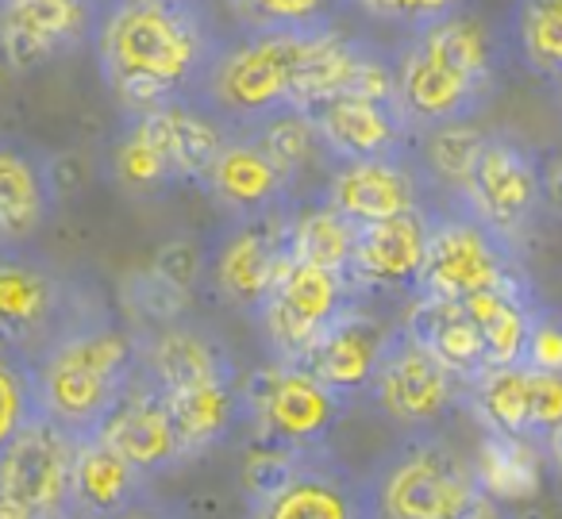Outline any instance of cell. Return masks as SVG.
Wrapping results in <instances>:
<instances>
[{
	"instance_id": "d6a6232c",
	"label": "cell",
	"mask_w": 562,
	"mask_h": 519,
	"mask_svg": "<svg viewBox=\"0 0 562 519\" xmlns=\"http://www.w3.org/2000/svg\"><path fill=\"white\" fill-rule=\"evenodd\" d=\"M513 40L528 70L543 78L562 74V0H516Z\"/></svg>"
},
{
	"instance_id": "7c38bea8",
	"label": "cell",
	"mask_w": 562,
	"mask_h": 519,
	"mask_svg": "<svg viewBox=\"0 0 562 519\" xmlns=\"http://www.w3.org/2000/svg\"><path fill=\"white\" fill-rule=\"evenodd\" d=\"M459 201L493 235L516 242L543 204V166L513 135H485Z\"/></svg>"
},
{
	"instance_id": "44dd1931",
	"label": "cell",
	"mask_w": 562,
	"mask_h": 519,
	"mask_svg": "<svg viewBox=\"0 0 562 519\" xmlns=\"http://www.w3.org/2000/svg\"><path fill=\"white\" fill-rule=\"evenodd\" d=\"M428 232L431 212L416 208L405 216L378 219V224H359L355 235V258H351V281L359 293L367 289H405L416 296L428 258Z\"/></svg>"
},
{
	"instance_id": "836d02e7",
	"label": "cell",
	"mask_w": 562,
	"mask_h": 519,
	"mask_svg": "<svg viewBox=\"0 0 562 519\" xmlns=\"http://www.w3.org/2000/svg\"><path fill=\"white\" fill-rule=\"evenodd\" d=\"M109 170H112V181L132 196H158L178 185L173 173L166 170V162L158 158V150L132 127V120H124L116 139H112Z\"/></svg>"
},
{
	"instance_id": "d6986e66",
	"label": "cell",
	"mask_w": 562,
	"mask_h": 519,
	"mask_svg": "<svg viewBox=\"0 0 562 519\" xmlns=\"http://www.w3.org/2000/svg\"><path fill=\"white\" fill-rule=\"evenodd\" d=\"M139 373L162 393L178 388L216 385V381H243L235 354L212 327L196 319H170L139 331Z\"/></svg>"
},
{
	"instance_id": "5bb4252c",
	"label": "cell",
	"mask_w": 562,
	"mask_h": 519,
	"mask_svg": "<svg viewBox=\"0 0 562 519\" xmlns=\"http://www.w3.org/2000/svg\"><path fill=\"white\" fill-rule=\"evenodd\" d=\"M493 89H497V81L474 78L416 35H408V43L397 55V104L408 116V124L416 127V135L474 120L490 104Z\"/></svg>"
},
{
	"instance_id": "d590c367",
	"label": "cell",
	"mask_w": 562,
	"mask_h": 519,
	"mask_svg": "<svg viewBox=\"0 0 562 519\" xmlns=\"http://www.w3.org/2000/svg\"><path fill=\"white\" fill-rule=\"evenodd\" d=\"M35 416H40V400H35L32 362L0 347V447L16 439Z\"/></svg>"
},
{
	"instance_id": "e575fe53",
	"label": "cell",
	"mask_w": 562,
	"mask_h": 519,
	"mask_svg": "<svg viewBox=\"0 0 562 519\" xmlns=\"http://www.w3.org/2000/svg\"><path fill=\"white\" fill-rule=\"evenodd\" d=\"M250 135H255V139L270 150V158L281 166V170H285V178H290L293 185H297L301 173L313 166V158L324 155L321 135H316L313 120H308L301 109L278 112V116L266 120V124L255 127ZM324 158H328V155H324Z\"/></svg>"
},
{
	"instance_id": "3957f363",
	"label": "cell",
	"mask_w": 562,
	"mask_h": 519,
	"mask_svg": "<svg viewBox=\"0 0 562 519\" xmlns=\"http://www.w3.org/2000/svg\"><path fill=\"white\" fill-rule=\"evenodd\" d=\"M104 301L89 281L66 273L55 258L24 247H0V347L35 362L66 331L101 316Z\"/></svg>"
},
{
	"instance_id": "ac0fdd59",
	"label": "cell",
	"mask_w": 562,
	"mask_h": 519,
	"mask_svg": "<svg viewBox=\"0 0 562 519\" xmlns=\"http://www.w3.org/2000/svg\"><path fill=\"white\" fill-rule=\"evenodd\" d=\"M204 193L227 219H266L278 212H293L297 204V185L250 132L227 135L204 178Z\"/></svg>"
},
{
	"instance_id": "83f0119b",
	"label": "cell",
	"mask_w": 562,
	"mask_h": 519,
	"mask_svg": "<svg viewBox=\"0 0 562 519\" xmlns=\"http://www.w3.org/2000/svg\"><path fill=\"white\" fill-rule=\"evenodd\" d=\"M467 312L474 316L477 331L485 339L490 365H520L528 350L531 319H536V296L528 285H501L485 293L467 296Z\"/></svg>"
},
{
	"instance_id": "ab89813d",
	"label": "cell",
	"mask_w": 562,
	"mask_h": 519,
	"mask_svg": "<svg viewBox=\"0 0 562 519\" xmlns=\"http://www.w3.org/2000/svg\"><path fill=\"white\" fill-rule=\"evenodd\" d=\"M112 519H189L181 508H173V504H166V500H155V496H143V500H135V504H127L120 516H112Z\"/></svg>"
},
{
	"instance_id": "5b68a950",
	"label": "cell",
	"mask_w": 562,
	"mask_h": 519,
	"mask_svg": "<svg viewBox=\"0 0 562 519\" xmlns=\"http://www.w3.org/2000/svg\"><path fill=\"white\" fill-rule=\"evenodd\" d=\"M367 485L378 519H462L482 496L474 462L436 431H408Z\"/></svg>"
},
{
	"instance_id": "ee69618b",
	"label": "cell",
	"mask_w": 562,
	"mask_h": 519,
	"mask_svg": "<svg viewBox=\"0 0 562 519\" xmlns=\"http://www.w3.org/2000/svg\"><path fill=\"white\" fill-rule=\"evenodd\" d=\"M554 81V101H559V112H562V74L559 78H551Z\"/></svg>"
},
{
	"instance_id": "4316f807",
	"label": "cell",
	"mask_w": 562,
	"mask_h": 519,
	"mask_svg": "<svg viewBox=\"0 0 562 519\" xmlns=\"http://www.w3.org/2000/svg\"><path fill=\"white\" fill-rule=\"evenodd\" d=\"M166 404H170L173 427H178L181 439V462H196L209 450H216L247 419L243 381L178 388V393H166Z\"/></svg>"
},
{
	"instance_id": "e0dca14e",
	"label": "cell",
	"mask_w": 562,
	"mask_h": 519,
	"mask_svg": "<svg viewBox=\"0 0 562 519\" xmlns=\"http://www.w3.org/2000/svg\"><path fill=\"white\" fill-rule=\"evenodd\" d=\"M63 204L58 158L27 135L0 132V247L32 242Z\"/></svg>"
},
{
	"instance_id": "277c9868",
	"label": "cell",
	"mask_w": 562,
	"mask_h": 519,
	"mask_svg": "<svg viewBox=\"0 0 562 519\" xmlns=\"http://www.w3.org/2000/svg\"><path fill=\"white\" fill-rule=\"evenodd\" d=\"M305 35L235 32L220 43L196 104L209 109L227 132H255L278 112L297 109L293 70Z\"/></svg>"
},
{
	"instance_id": "60d3db41",
	"label": "cell",
	"mask_w": 562,
	"mask_h": 519,
	"mask_svg": "<svg viewBox=\"0 0 562 519\" xmlns=\"http://www.w3.org/2000/svg\"><path fill=\"white\" fill-rule=\"evenodd\" d=\"M543 204L562 216V150L551 158V166L543 170Z\"/></svg>"
},
{
	"instance_id": "9c48e42d",
	"label": "cell",
	"mask_w": 562,
	"mask_h": 519,
	"mask_svg": "<svg viewBox=\"0 0 562 519\" xmlns=\"http://www.w3.org/2000/svg\"><path fill=\"white\" fill-rule=\"evenodd\" d=\"M367 396L405 431H436L459 404H467V381L447 370L405 327H393Z\"/></svg>"
},
{
	"instance_id": "f1b7e54d",
	"label": "cell",
	"mask_w": 562,
	"mask_h": 519,
	"mask_svg": "<svg viewBox=\"0 0 562 519\" xmlns=\"http://www.w3.org/2000/svg\"><path fill=\"white\" fill-rule=\"evenodd\" d=\"M477 485L497 500H528L539 493V442L485 431L474 454Z\"/></svg>"
},
{
	"instance_id": "8fae6325",
	"label": "cell",
	"mask_w": 562,
	"mask_h": 519,
	"mask_svg": "<svg viewBox=\"0 0 562 519\" xmlns=\"http://www.w3.org/2000/svg\"><path fill=\"white\" fill-rule=\"evenodd\" d=\"M290 216L278 212L266 219H227L224 235L209 242V273L204 285L220 304L255 316L270 296L278 273L290 262Z\"/></svg>"
},
{
	"instance_id": "74e56055",
	"label": "cell",
	"mask_w": 562,
	"mask_h": 519,
	"mask_svg": "<svg viewBox=\"0 0 562 519\" xmlns=\"http://www.w3.org/2000/svg\"><path fill=\"white\" fill-rule=\"evenodd\" d=\"M150 273H158L178 293L193 296L204 285V273H209V242L193 239V235H178V239H170L155 255Z\"/></svg>"
},
{
	"instance_id": "b9f144b4",
	"label": "cell",
	"mask_w": 562,
	"mask_h": 519,
	"mask_svg": "<svg viewBox=\"0 0 562 519\" xmlns=\"http://www.w3.org/2000/svg\"><path fill=\"white\" fill-rule=\"evenodd\" d=\"M547 454H551V462H554V470H559L562 473V427H559V431H554L551 435V439H547Z\"/></svg>"
},
{
	"instance_id": "cb8c5ba5",
	"label": "cell",
	"mask_w": 562,
	"mask_h": 519,
	"mask_svg": "<svg viewBox=\"0 0 562 519\" xmlns=\"http://www.w3.org/2000/svg\"><path fill=\"white\" fill-rule=\"evenodd\" d=\"M390 331L393 327H382L374 316H367L359 304H351V308L324 331V339L308 350L301 365H308L324 385L344 393L347 400L367 396L378 362H382V350H385V342H390Z\"/></svg>"
},
{
	"instance_id": "7402d4cb",
	"label": "cell",
	"mask_w": 562,
	"mask_h": 519,
	"mask_svg": "<svg viewBox=\"0 0 562 519\" xmlns=\"http://www.w3.org/2000/svg\"><path fill=\"white\" fill-rule=\"evenodd\" d=\"M124 120H132L135 132L158 150V158L166 162V170L173 173L178 185H204L220 147L232 135L196 101L162 104V109L147 112H124Z\"/></svg>"
},
{
	"instance_id": "8992f818",
	"label": "cell",
	"mask_w": 562,
	"mask_h": 519,
	"mask_svg": "<svg viewBox=\"0 0 562 519\" xmlns=\"http://www.w3.org/2000/svg\"><path fill=\"white\" fill-rule=\"evenodd\" d=\"M247 424L262 447L281 450H321L328 447L331 431L344 411L351 408L344 393L324 385L301 362H270L243 381Z\"/></svg>"
},
{
	"instance_id": "d4e9b609",
	"label": "cell",
	"mask_w": 562,
	"mask_h": 519,
	"mask_svg": "<svg viewBox=\"0 0 562 519\" xmlns=\"http://www.w3.org/2000/svg\"><path fill=\"white\" fill-rule=\"evenodd\" d=\"M150 493V477L132 465L104 435L78 439L74 454V516L78 519H112L127 504Z\"/></svg>"
},
{
	"instance_id": "1f68e13d",
	"label": "cell",
	"mask_w": 562,
	"mask_h": 519,
	"mask_svg": "<svg viewBox=\"0 0 562 519\" xmlns=\"http://www.w3.org/2000/svg\"><path fill=\"white\" fill-rule=\"evenodd\" d=\"M485 143V132L474 127V120L462 124H443L420 132V170L424 178H431L436 185H447L451 193L462 196L470 181V170L477 162V150Z\"/></svg>"
},
{
	"instance_id": "4fadbf2b",
	"label": "cell",
	"mask_w": 562,
	"mask_h": 519,
	"mask_svg": "<svg viewBox=\"0 0 562 519\" xmlns=\"http://www.w3.org/2000/svg\"><path fill=\"white\" fill-rule=\"evenodd\" d=\"M247 519H378L370 485L328 447L293 458L290 473L250 500Z\"/></svg>"
},
{
	"instance_id": "8d00e7d4",
	"label": "cell",
	"mask_w": 562,
	"mask_h": 519,
	"mask_svg": "<svg viewBox=\"0 0 562 519\" xmlns=\"http://www.w3.org/2000/svg\"><path fill=\"white\" fill-rule=\"evenodd\" d=\"M344 9H355L367 20H378V24H390L416 35L436 24V20L459 12L462 0H344Z\"/></svg>"
},
{
	"instance_id": "603a6c76",
	"label": "cell",
	"mask_w": 562,
	"mask_h": 519,
	"mask_svg": "<svg viewBox=\"0 0 562 519\" xmlns=\"http://www.w3.org/2000/svg\"><path fill=\"white\" fill-rule=\"evenodd\" d=\"M101 435L127 462L139 465L147 477H158V473L186 465L181 462V439H178V427H173L166 393L150 385L143 373L132 385V393L116 404V411L101 427Z\"/></svg>"
},
{
	"instance_id": "6da1fadb",
	"label": "cell",
	"mask_w": 562,
	"mask_h": 519,
	"mask_svg": "<svg viewBox=\"0 0 562 519\" xmlns=\"http://www.w3.org/2000/svg\"><path fill=\"white\" fill-rule=\"evenodd\" d=\"M224 40L209 0H104L89 47L112 101L147 112L196 101Z\"/></svg>"
},
{
	"instance_id": "7a4b0ae2",
	"label": "cell",
	"mask_w": 562,
	"mask_h": 519,
	"mask_svg": "<svg viewBox=\"0 0 562 519\" xmlns=\"http://www.w3.org/2000/svg\"><path fill=\"white\" fill-rule=\"evenodd\" d=\"M35 400L74 439L101 435L116 404L139 381V331H127L112 312L66 331L32 362Z\"/></svg>"
},
{
	"instance_id": "4dcf8cb0",
	"label": "cell",
	"mask_w": 562,
	"mask_h": 519,
	"mask_svg": "<svg viewBox=\"0 0 562 519\" xmlns=\"http://www.w3.org/2000/svg\"><path fill=\"white\" fill-rule=\"evenodd\" d=\"M239 32L313 35L336 27L344 0H227Z\"/></svg>"
},
{
	"instance_id": "2e32d148",
	"label": "cell",
	"mask_w": 562,
	"mask_h": 519,
	"mask_svg": "<svg viewBox=\"0 0 562 519\" xmlns=\"http://www.w3.org/2000/svg\"><path fill=\"white\" fill-rule=\"evenodd\" d=\"M104 0H0V58L32 74L93 40Z\"/></svg>"
},
{
	"instance_id": "52a82bcc",
	"label": "cell",
	"mask_w": 562,
	"mask_h": 519,
	"mask_svg": "<svg viewBox=\"0 0 562 519\" xmlns=\"http://www.w3.org/2000/svg\"><path fill=\"white\" fill-rule=\"evenodd\" d=\"M351 304H359V289L347 273L290 258L255 312L270 362H305L308 350Z\"/></svg>"
},
{
	"instance_id": "ffe728a7",
	"label": "cell",
	"mask_w": 562,
	"mask_h": 519,
	"mask_svg": "<svg viewBox=\"0 0 562 519\" xmlns=\"http://www.w3.org/2000/svg\"><path fill=\"white\" fill-rule=\"evenodd\" d=\"M324 204L344 212L355 224L405 216L424 204V170L413 158H367V162H331L324 181Z\"/></svg>"
},
{
	"instance_id": "ba28073f",
	"label": "cell",
	"mask_w": 562,
	"mask_h": 519,
	"mask_svg": "<svg viewBox=\"0 0 562 519\" xmlns=\"http://www.w3.org/2000/svg\"><path fill=\"white\" fill-rule=\"evenodd\" d=\"M528 285L513 258V242L493 235L467 208L439 216L431 212L428 258L416 296H439V301H467L485 289Z\"/></svg>"
},
{
	"instance_id": "484cf974",
	"label": "cell",
	"mask_w": 562,
	"mask_h": 519,
	"mask_svg": "<svg viewBox=\"0 0 562 519\" xmlns=\"http://www.w3.org/2000/svg\"><path fill=\"white\" fill-rule=\"evenodd\" d=\"M405 327L420 347H428L439 362L462 381H474L482 370H490L485 358V339L477 331L474 316L462 301H439V296H413L405 312Z\"/></svg>"
},
{
	"instance_id": "30bf717a",
	"label": "cell",
	"mask_w": 562,
	"mask_h": 519,
	"mask_svg": "<svg viewBox=\"0 0 562 519\" xmlns=\"http://www.w3.org/2000/svg\"><path fill=\"white\" fill-rule=\"evenodd\" d=\"M74 454L78 439L40 411L0 447V496L32 519H74Z\"/></svg>"
},
{
	"instance_id": "7bdbcfd3",
	"label": "cell",
	"mask_w": 562,
	"mask_h": 519,
	"mask_svg": "<svg viewBox=\"0 0 562 519\" xmlns=\"http://www.w3.org/2000/svg\"><path fill=\"white\" fill-rule=\"evenodd\" d=\"M0 519H32V516H27L24 508H16L12 500H4V496H0Z\"/></svg>"
},
{
	"instance_id": "f546056e",
	"label": "cell",
	"mask_w": 562,
	"mask_h": 519,
	"mask_svg": "<svg viewBox=\"0 0 562 519\" xmlns=\"http://www.w3.org/2000/svg\"><path fill=\"white\" fill-rule=\"evenodd\" d=\"M355 235H359L355 219H347L331 204L316 201L313 208H301L290 216V255L351 278Z\"/></svg>"
},
{
	"instance_id": "f35d334b",
	"label": "cell",
	"mask_w": 562,
	"mask_h": 519,
	"mask_svg": "<svg viewBox=\"0 0 562 519\" xmlns=\"http://www.w3.org/2000/svg\"><path fill=\"white\" fill-rule=\"evenodd\" d=\"M524 365L547 370V373H562V316L559 312L536 308L528 350H524Z\"/></svg>"
},
{
	"instance_id": "9a60e30c",
	"label": "cell",
	"mask_w": 562,
	"mask_h": 519,
	"mask_svg": "<svg viewBox=\"0 0 562 519\" xmlns=\"http://www.w3.org/2000/svg\"><path fill=\"white\" fill-rule=\"evenodd\" d=\"M328 162H367V158H413L416 127L397 101L367 93H331L305 104Z\"/></svg>"
}]
</instances>
